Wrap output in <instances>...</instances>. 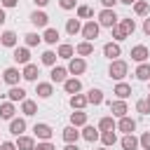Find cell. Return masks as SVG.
Returning <instances> with one entry per match:
<instances>
[{
  "label": "cell",
  "mask_w": 150,
  "mask_h": 150,
  "mask_svg": "<svg viewBox=\"0 0 150 150\" xmlns=\"http://www.w3.org/2000/svg\"><path fill=\"white\" fill-rule=\"evenodd\" d=\"M127 73H129V63H127V61H122V59H115V61H110V68H108V75H110L112 80H117V82H122V80L127 77Z\"/></svg>",
  "instance_id": "obj_1"
},
{
  "label": "cell",
  "mask_w": 150,
  "mask_h": 150,
  "mask_svg": "<svg viewBox=\"0 0 150 150\" xmlns=\"http://www.w3.org/2000/svg\"><path fill=\"white\" fill-rule=\"evenodd\" d=\"M117 21H120V16L115 14V9H101L98 12V26L112 28V26H117Z\"/></svg>",
  "instance_id": "obj_2"
},
{
  "label": "cell",
  "mask_w": 150,
  "mask_h": 150,
  "mask_svg": "<svg viewBox=\"0 0 150 150\" xmlns=\"http://www.w3.org/2000/svg\"><path fill=\"white\" fill-rule=\"evenodd\" d=\"M98 30H101V26H98V21H87L84 26H82V38L87 40V42H94L96 38H98Z\"/></svg>",
  "instance_id": "obj_3"
},
{
  "label": "cell",
  "mask_w": 150,
  "mask_h": 150,
  "mask_svg": "<svg viewBox=\"0 0 150 150\" xmlns=\"http://www.w3.org/2000/svg\"><path fill=\"white\" fill-rule=\"evenodd\" d=\"M87 70V61L82 59V56H73L70 61H68V73L75 77V75H82Z\"/></svg>",
  "instance_id": "obj_4"
},
{
  "label": "cell",
  "mask_w": 150,
  "mask_h": 150,
  "mask_svg": "<svg viewBox=\"0 0 150 150\" xmlns=\"http://www.w3.org/2000/svg\"><path fill=\"white\" fill-rule=\"evenodd\" d=\"M21 77H23V75H21V73H19V68H14V66L5 68V73H2V80H5V82H7L9 87H16Z\"/></svg>",
  "instance_id": "obj_5"
},
{
  "label": "cell",
  "mask_w": 150,
  "mask_h": 150,
  "mask_svg": "<svg viewBox=\"0 0 150 150\" xmlns=\"http://www.w3.org/2000/svg\"><path fill=\"white\" fill-rule=\"evenodd\" d=\"M110 112H112V117H127V112H129V105H127V101H122V98H117V101H110Z\"/></svg>",
  "instance_id": "obj_6"
},
{
  "label": "cell",
  "mask_w": 150,
  "mask_h": 150,
  "mask_svg": "<svg viewBox=\"0 0 150 150\" xmlns=\"http://www.w3.org/2000/svg\"><path fill=\"white\" fill-rule=\"evenodd\" d=\"M33 134H35V138H38V141H49L54 131H52V127H49V124H45V122H38V124L33 127Z\"/></svg>",
  "instance_id": "obj_7"
},
{
  "label": "cell",
  "mask_w": 150,
  "mask_h": 150,
  "mask_svg": "<svg viewBox=\"0 0 150 150\" xmlns=\"http://www.w3.org/2000/svg\"><path fill=\"white\" fill-rule=\"evenodd\" d=\"M103 56H108L110 61L120 59V56H122V47H120V42H105V45H103Z\"/></svg>",
  "instance_id": "obj_8"
},
{
  "label": "cell",
  "mask_w": 150,
  "mask_h": 150,
  "mask_svg": "<svg viewBox=\"0 0 150 150\" xmlns=\"http://www.w3.org/2000/svg\"><path fill=\"white\" fill-rule=\"evenodd\" d=\"M148 56H150V52H148L145 45H136V47H131V61H136V63H145Z\"/></svg>",
  "instance_id": "obj_9"
},
{
  "label": "cell",
  "mask_w": 150,
  "mask_h": 150,
  "mask_svg": "<svg viewBox=\"0 0 150 150\" xmlns=\"http://www.w3.org/2000/svg\"><path fill=\"white\" fill-rule=\"evenodd\" d=\"M12 59H14L16 63H21V66L30 63V52H28V47H14V52H12Z\"/></svg>",
  "instance_id": "obj_10"
},
{
  "label": "cell",
  "mask_w": 150,
  "mask_h": 150,
  "mask_svg": "<svg viewBox=\"0 0 150 150\" xmlns=\"http://www.w3.org/2000/svg\"><path fill=\"white\" fill-rule=\"evenodd\" d=\"M80 134H82V138H84L87 143H94V141H98V138H101V131H98V127H91V124H84Z\"/></svg>",
  "instance_id": "obj_11"
},
{
  "label": "cell",
  "mask_w": 150,
  "mask_h": 150,
  "mask_svg": "<svg viewBox=\"0 0 150 150\" xmlns=\"http://www.w3.org/2000/svg\"><path fill=\"white\" fill-rule=\"evenodd\" d=\"M35 94L40 98H49L54 94V82H38L35 84Z\"/></svg>",
  "instance_id": "obj_12"
},
{
  "label": "cell",
  "mask_w": 150,
  "mask_h": 150,
  "mask_svg": "<svg viewBox=\"0 0 150 150\" xmlns=\"http://www.w3.org/2000/svg\"><path fill=\"white\" fill-rule=\"evenodd\" d=\"M117 129H120L122 134H134V131H136V120H131L129 115H127V117H120Z\"/></svg>",
  "instance_id": "obj_13"
},
{
  "label": "cell",
  "mask_w": 150,
  "mask_h": 150,
  "mask_svg": "<svg viewBox=\"0 0 150 150\" xmlns=\"http://www.w3.org/2000/svg\"><path fill=\"white\" fill-rule=\"evenodd\" d=\"M23 131H26V120L23 117H14L9 122V134L12 136H23Z\"/></svg>",
  "instance_id": "obj_14"
},
{
  "label": "cell",
  "mask_w": 150,
  "mask_h": 150,
  "mask_svg": "<svg viewBox=\"0 0 150 150\" xmlns=\"http://www.w3.org/2000/svg\"><path fill=\"white\" fill-rule=\"evenodd\" d=\"M30 23H33L35 28H47V23H49V16H47L45 12H38V9H35V12L30 14Z\"/></svg>",
  "instance_id": "obj_15"
},
{
  "label": "cell",
  "mask_w": 150,
  "mask_h": 150,
  "mask_svg": "<svg viewBox=\"0 0 150 150\" xmlns=\"http://www.w3.org/2000/svg\"><path fill=\"white\" fill-rule=\"evenodd\" d=\"M21 75H23V80L35 82V80H38V75H40V68H38L35 63H26V66H23V70H21Z\"/></svg>",
  "instance_id": "obj_16"
},
{
  "label": "cell",
  "mask_w": 150,
  "mask_h": 150,
  "mask_svg": "<svg viewBox=\"0 0 150 150\" xmlns=\"http://www.w3.org/2000/svg\"><path fill=\"white\" fill-rule=\"evenodd\" d=\"M49 77H52V82H66L68 80V68H63V66H54L52 68V73H49Z\"/></svg>",
  "instance_id": "obj_17"
},
{
  "label": "cell",
  "mask_w": 150,
  "mask_h": 150,
  "mask_svg": "<svg viewBox=\"0 0 150 150\" xmlns=\"http://www.w3.org/2000/svg\"><path fill=\"white\" fill-rule=\"evenodd\" d=\"M63 89H66V94H80L82 91V82L77 80V77H68L66 82H63Z\"/></svg>",
  "instance_id": "obj_18"
},
{
  "label": "cell",
  "mask_w": 150,
  "mask_h": 150,
  "mask_svg": "<svg viewBox=\"0 0 150 150\" xmlns=\"http://www.w3.org/2000/svg\"><path fill=\"white\" fill-rule=\"evenodd\" d=\"M112 94H115L117 98L127 101V98L131 96V84H127V82H117V84H115V89H112Z\"/></svg>",
  "instance_id": "obj_19"
},
{
  "label": "cell",
  "mask_w": 150,
  "mask_h": 150,
  "mask_svg": "<svg viewBox=\"0 0 150 150\" xmlns=\"http://www.w3.org/2000/svg\"><path fill=\"white\" fill-rule=\"evenodd\" d=\"M68 103H70V108H73V110H84V108L89 105V101H87V96H84V94H73Z\"/></svg>",
  "instance_id": "obj_20"
},
{
  "label": "cell",
  "mask_w": 150,
  "mask_h": 150,
  "mask_svg": "<svg viewBox=\"0 0 150 150\" xmlns=\"http://www.w3.org/2000/svg\"><path fill=\"white\" fill-rule=\"evenodd\" d=\"M14 112H16V108H14V103L12 101H5V103H0V120H14Z\"/></svg>",
  "instance_id": "obj_21"
},
{
  "label": "cell",
  "mask_w": 150,
  "mask_h": 150,
  "mask_svg": "<svg viewBox=\"0 0 150 150\" xmlns=\"http://www.w3.org/2000/svg\"><path fill=\"white\" fill-rule=\"evenodd\" d=\"M120 145H122V150H138V138L134 136V134H124L122 136V141H120Z\"/></svg>",
  "instance_id": "obj_22"
},
{
  "label": "cell",
  "mask_w": 150,
  "mask_h": 150,
  "mask_svg": "<svg viewBox=\"0 0 150 150\" xmlns=\"http://www.w3.org/2000/svg\"><path fill=\"white\" fill-rule=\"evenodd\" d=\"M7 101H12V103H16V101H26V89L23 87H12L9 91H7Z\"/></svg>",
  "instance_id": "obj_23"
},
{
  "label": "cell",
  "mask_w": 150,
  "mask_h": 150,
  "mask_svg": "<svg viewBox=\"0 0 150 150\" xmlns=\"http://www.w3.org/2000/svg\"><path fill=\"white\" fill-rule=\"evenodd\" d=\"M61 136H63V141H66V143H77V138H80L82 134L77 131V127H73V124H68V127L63 129V134H61Z\"/></svg>",
  "instance_id": "obj_24"
},
{
  "label": "cell",
  "mask_w": 150,
  "mask_h": 150,
  "mask_svg": "<svg viewBox=\"0 0 150 150\" xmlns=\"http://www.w3.org/2000/svg\"><path fill=\"white\" fill-rule=\"evenodd\" d=\"M75 54L84 59V56L94 54V45H91V42H87V40H82V42H77V45H75Z\"/></svg>",
  "instance_id": "obj_25"
},
{
  "label": "cell",
  "mask_w": 150,
  "mask_h": 150,
  "mask_svg": "<svg viewBox=\"0 0 150 150\" xmlns=\"http://www.w3.org/2000/svg\"><path fill=\"white\" fill-rule=\"evenodd\" d=\"M16 148L19 150H35V138L33 136H16Z\"/></svg>",
  "instance_id": "obj_26"
},
{
  "label": "cell",
  "mask_w": 150,
  "mask_h": 150,
  "mask_svg": "<svg viewBox=\"0 0 150 150\" xmlns=\"http://www.w3.org/2000/svg\"><path fill=\"white\" fill-rule=\"evenodd\" d=\"M16 40H19V38H16V33H14V30H5V33L0 35V45L12 47V49L16 47Z\"/></svg>",
  "instance_id": "obj_27"
},
{
  "label": "cell",
  "mask_w": 150,
  "mask_h": 150,
  "mask_svg": "<svg viewBox=\"0 0 150 150\" xmlns=\"http://www.w3.org/2000/svg\"><path fill=\"white\" fill-rule=\"evenodd\" d=\"M56 54H59L61 59H68V61H70V59L75 56V47H73V45H68V42H63V45H59Z\"/></svg>",
  "instance_id": "obj_28"
},
{
  "label": "cell",
  "mask_w": 150,
  "mask_h": 150,
  "mask_svg": "<svg viewBox=\"0 0 150 150\" xmlns=\"http://www.w3.org/2000/svg\"><path fill=\"white\" fill-rule=\"evenodd\" d=\"M110 129H117V122H115V117H112V115H108V117H101V120H98V131H110Z\"/></svg>",
  "instance_id": "obj_29"
},
{
  "label": "cell",
  "mask_w": 150,
  "mask_h": 150,
  "mask_svg": "<svg viewBox=\"0 0 150 150\" xmlns=\"http://www.w3.org/2000/svg\"><path fill=\"white\" fill-rule=\"evenodd\" d=\"M101 143H103V148L115 145V143H117V134H115V129H110V131H101Z\"/></svg>",
  "instance_id": "obj_30"
},
{
  "label": "cell",
  "mask_w": 150,
  "mask_h": 150,
  "mask_svg": "<svg viewBox=\"0 0 150 150\" xmlns=\"http://www.w3.org/2000/svg\"><path fill=\"white\" fill-rule=\"evenodd\" d=\"M66 33H68V35H77V33H82V23H80V19H68V21H66Z\"/></svg>",
  "instance_id": "obj_31"
},
{
  "label": "cell",
  "mask_w": 150,
  "mask_h": 150,
  "mask_svg": "<svg viewBox=\"0 0 150 150\" xmlns=\"http://www.w3.org/2000/svg\"><path fill=\"white\" fill-rule=\"evenodd\" d=\"M56 59H59V54H56V52H52V49L42 52V56H40V61H42L45 66H49V68H54V66H56Z\"/></svg>",
  "instance_id": "obj_32"
},
{
  "label": "cell",
  "mask_w": 150,
  "mask_h": 150,
  "mask_svg": "<svg viewBox=\"0 0 150 150\" xmlns=\"http://www.w3.org/2000/svg\"><path fill=\"white\" fill-rule=\"evenodd\" d=\"M87 101H89L91 105H101V103H103V91H101V89H89V91H87Z\"/></svg>",
  "instance_id": "obj_33"
},
{
  "label": "cell",
  "mask_w": 150,
  "mask_h": 150,
  "mask_svg": "<svg viewBox=\"0 0 150 150\" xmlns=\"http://www.w3.org/2000/svg\"><path fill=\"white\" fill-rule=\"evenodd\" d=\"M21 112H23L26 117H30V115H35V112H38V103H35V101H30V98H26V101H21Z\"/></svg>",
  "instance_id": "obj_34"
},
{
  "label": "cell",
  "mask_w": 150,
  "mask_h": 150,
  "mask_svg": "<svg viewBox=\"0 0 150 150\" xmlns=\"http://www.w3.org/2000/svg\"><path fill=\"white\" fill-rule=\"evenodd\" d=\"M70 124H73V127H84V124H87V112H84V110H75V112L70 115Z\"/></svg>",
  "instance_id": "obj_35"
},
{
  "label": "cell",
  "mask_w": 150,
  "mask_h": 150,
  "mask_svg": "<svg viewBox=\"0 0 150 150\" xmlns=\"http://www.w3.org/2000/svg\"><path fill=\"white\" fill-rule=\"evenodd\" d=\"M136 77H138L141 82H150V63H138Z\"/></svg>",
  "instance_id": "obj_36"
},
{
  "label": "cell",
  "mask_w": 150,
  "mask_h": 150,
  "mask_svg": "<svg viewBox=\"0 0 150 150\" xmlns=\"http://www.w3.org/2000/svg\"><path fill=\"white\" fill-rule=\"evenodd\" d=\"M148 12H150V7H148L145 0H136L134 2V14L136 16H148Z\"/></svg>",
  "instance_id": "obj_37"
},
{
  "label": "cell",
  "mask_w": 150,
  "mask_h": 150,
  "mask_svg": "<svg viewBox=\"0 0 150 150\" xmlns=\"http://www.w3.org/2000/svg\"><path fill=\"white\" fill-rule=\"evenodd\" d=\"M42 40H45L47 45H56V42H59V30H56V28H45Z\"/></svg>",
  "instance_id": "obj_38"
},
{
  "label": "cell",
  "mask_w": 150,
  "mask_h": 150,
  "mask_svg": "<svg viewBox=\"0 0 150 150\" xmlns=\"http://www.w3.org/2000/svg\"><path fill=\"white\" fill-rule=\"evenodd\" d=\"M110 33H112V40H115V42H122V40H127V38H129L120 23H117V26H112V28H110Z\"/></svg>",
  "instance_id": "obj_39"
},
{
  "label": "cell",
  "mask_w": 150,
  "mask_h": 150,
  "mask_svg": "<svg viewBox=\"0 0 150 150\" xmlns=\"http://www.w3.org/2000/svg\"><path fill=\"white\" fill-rule=\"evenodd\" d=\"M120 26L124 28V33H127V35H131V33L136 30V21H134L131 16H129V19H120Z\"/></svg>",
  "instance_id": "obj_40"
},
{
  "label": "cell",
  "mask_w": 150,
  "mask_h": 150,
  "mask_svg": "<svg viewBox=\"0 0 150 150\" xmlns=\"http://www.w3.org/2000/svg\"><path fill=\"white\" fill-rule=\"evenodd\" d=\"M91 16H94V9L91 7H87V5H80L77 7V19H89L91 21Z\"/></svg>",
  "instance_id": "obj_41"
},
{
  "label": "cell",
  "mask_w": 150,
  "mask_h": 150,
  "mask_svg": "<svg viewBox=\"0 0 150 150\" xmlns=\"http://www.w3.org/2000/svg\"><path fill=\"white\" fill-rule=\"evenodd\" d=\"M40 40H42V38H40L38 33H26V35H23L26 47H35V45H40Z\"/></svg>",
  "instance_id": "obj_42"
},
{
  "label": "cell",
  "mask_w": 150,
  "mask_h": 150,
  "mask_svg": "<svg viewBox=\"0 0 150 150\" xmlns=\"http://www.w3.org/2000/svg\"><path fill=\"white\" fill-rule=\"evenodd\" d=\"M136 110H138L141 115H150V101H148V98L136 101Z\"/></svg>",
  "instance_id": "obj_43"
},
{
  "label": "cell",
  "mask_w": 150,
  "mask_h": 150,
  "mask_svg": "<svg viewBox=\"0 0 150 150\" xmlns=\"http://www.w3.org/2000/svg\"><path fill=\"white\" fill-rule=\"evenodd\" d=\"M138 143H141V150H150V131H145V134H141V138H138Z\"/></svg>",
  "instance_id": "obj_44"
},
{
  "label": "cell",
  "mask_w": 150,
  "mask_h": 150,
  "mask_svg": "<svg viewBox=\"0 0 150 150\" xmlns=\"http://www.w3.org/2000/svg\"><path fill=\"white\" fill-rule=\"evenodd\" d=\"M59 5H61V9H75L77 0H59Z\"/></svg>",
  "instance_id": "obj_45"
},
{
  "label": "cell",
  "mask_w": 150,
  "mask_h": 150,
  "mask_svg": "<svg viewBox=\"0 0 150 150\" xmlns=\"http://www.w3.org/2000/svg\"><path fill=\"white\" fill-rule=\"evenodd\" d=\"M0 150H19V148H16V143H12V141H2V143H0Z\"/></svg>",
  "instance_id": "obj_46"
},
{
  "label": "cell",
  "mask_w": 150,
  "mask_h": 150,
  "mask_svg": "<svg viewBox=\"0 0 150 150\" xmlns=\"http://www.w3.org/2000/svg\"><path fill=\"white\" fill-rule=\"evenodd\" d=\"M35 150H56V148H54L49 141H42V143H38V145H35Z\"/></svg>",
  "instance_id": "obj_47"
},
{
  "label": "cell",
  "mask_w": 150,
  "mask_h": 150,
  "mask_svg": "<svg viewBox=\"0 0 150 150\" xmlns=\"http://www.w3.org/2000/svg\"><path fill=\"white\" fill-rule=\"evenodd\" d=\"M120 0H101V5H103V9H112L115 5H117Z\"/></svg>",
  "instance_id": "obj_48"
},
{
  "label": "cell",
  "mask_w": 150,
  "mask_h": 150,
  "mask_svg": "<svg viewBox=\"0 0 150 150\" xmlns=\"http://www.w3.org/2000/svg\"><path fill=\"white\" fill-rule=\"evenodd\" d=\"M16 2H19V0H0V5L7 7V9H9V7H16Z\"/></svg>",
  "instance_id": "obj_49"
},
{
  "label": "cell",
  "mask_w": 150,
  "mask_h": 150,
  "mask_svg": "<svg viewBox=\"0 0 150 150\" xmlns=\"http://www.w3.org/2000/svg\"><path fill=\"white\" fill-rule=\"evenodd\" d=\"M143 33H145V35H150V16L143 21Z\"/></svg>",
  "instance_id": "obj_50"
},
{
  "label": "cell",
  "mask_w": 150,
  "mask_h": 150,
  "mask_svg": "<svg viewBox=\"0 0 150 150\" xmlns=\"http://www.w3.org/2000/svg\"><path fill=\"white\" fill-rule=\"evenodd\" d=\"M7 21V14H5V7H0V26Z\"/></svg>",
  "instance_id": "obj_51"
},
{
  "label": "cell",
  "mask_w": 150,
  "mask_h": 150,
  "mask_svg": "<svg viewBox=\"0 0 150 150\" xmlns=\"http://www.w3.org/2000/svg\"><path fill=\"white\" fill-rule=\"evenodd\" d=\"M33 2H35L38 7H47V5H49V0H33Z\"/></svg>",
  "instance_id": "obj_52"
},
{
  "label": "cell",
  "mask_w": 150,
  "mask_h": 150,
  "mask_svg": "<svg viewBox=\"0 0 150 150\" xmlns=\"http://www.w3.org/2000/svg\"><path fill=\"white\" fill-rule=\"evenodd\" d=\"M63 150H80V148H77V143H66Z\"/></svg>",
  "instance_id": "obj_53"
},
{
  "label": "cell",
  "mask_w": 150,
  "mask_h": 150,
  "mask_svg": "<svg viewBox=\"0 0 150 150\" xmlns=\"http://www.w3.org/2000/svg\"><path fill=\"white\" fill-rule=\"evenodd\" d=\"M120 2H122V5H134L136 0H120Z\"/></svg>",
  "instance_id": "obj_54"
},
{
  "label": "cell",
  "mask_w": 150,
  "mask_h": 150,
  "mask_svg": "<svg viewBox=\"0 0 150 150\" xmlns=\"http://www.w3.org/2000/svg\"><path fill=\"white\" fill-rule=\"evenodd\" d=\"M98 150H108V148H98Z\"/></svg>",
  "instance_id": "obj_55"
},
{
  "label": "cell",
  "mask_w": 150,
  "mask_h": 150,
  "mask_svg": "<svg viewBox=\"0 0 150 150\" xmlns=\"http://www.w3.org/2000/svg\"><path fill=\"white\" fill-rule=\"evenodd\" d=\"M148 101H150V94H148Z\"/></svg>",
  "instance_id": "obj_56"
},
{
  "label": "cell",
  "mask_w": 150,
  "mask_h": 150,
  "mask_svg": "<svg viewBox=\"0 0 150 150\" xmlns=\"http://www.w3.org/2000/svg\"><path fill=\"white\" fill-rule=\"evenodd\" d=\"M148 87H150V82H148Z\"/></svg>",
  "instance_id": "obj_57"
}]
</instances>
